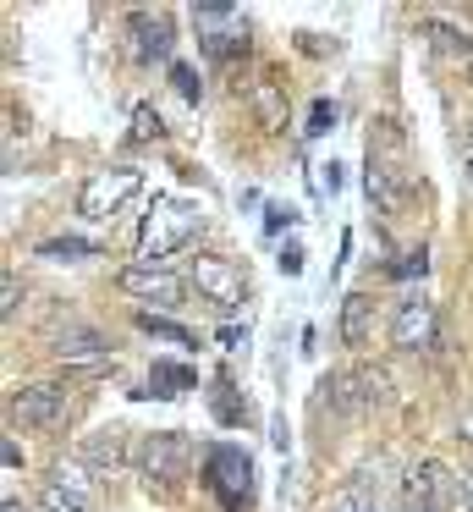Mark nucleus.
<instances>
[{"label": "nucleus", "instance_id": "1", "mask_svg": "<svg viewBox=\"0 0 473 512\" xmlns=\"http://www.w3.org/2000/svg\"><path fill=\"white\" fill-rule=\"evenodd\" d=\"M204 226V210L187 199H154L149 221H143V237H138V265H160L171 259L176 248H187Z\"/></svg>", "mask_w": 473, "mask_h": 512}, {"label": "nucleus", "instance_id": "2", "mask_svg": "<svg viewBox=\"0 0 473 512\" xmlns=\"http://www.w3.org/2000/svg\"><path fill=\"white\" fill-rule=\"evenodd\" d=\"M138 188H143L138 166L94 171V177L83 182V193H77V215H83V221H110V215H121L132 199H138Z\"/></svg>", "mask_w": 473, "mask_h": 512}, {"label": "nucleus", "instance_id": "3", "mask_svg": "<svg viewBox=\"0 0 473 512\" xmlns=\"http://www.w3.org/2000/svg\"><path fill=\"white\" fill-rule=\"evenodd\" d=\"M204 485L220 496L226 512H242L253 496V457L242 452V446H215L209 463H204Z\"/></svg>", "mask_w": 473, "mask_h": 512}, {"label": "nucleus", "instance_id": "4", "mask_svg": "<svg viewBox=\"0 0 473 512\" xmlns=\"http://www.w3.org/2000/svg\"><path fill=\"white\" fill-rule=\"evenodd\" d=\"M50 353H55V364H66L72 375H99V369L116 364V358H110V342H105V336H99L94 325H77V320L55 325Z\"/></svg>", "mask_w": 473, "mask_h": 512}, {"label": "nucleus", "instance_id": "5", "mask_svg": "<svg viewBox=\"0 0 473 512\" xmlns=\"http://www.w3.org/2000/svg\"><path fill=\"white\" fill-rule=\"evenodd\" d=\"M187 457H193L187 435H182V430H160V435H143V446L132 452V463H138V474L149 479V490H154V485L171 490L176 479H182Z\"/></svg>", "mask_w": 473, "mask_h": 512}, {"label": "nucleus", "instance_id": "6", "mask_svg": "<svg viewBox=\"0 0 473 512\" xmlns=\"http://www.w3.org/2000/svg\"><path fill=\"white\" fill-rule=\"evenodd\" d=\"M66 408H72V397L61 386H17L6 397V419L22 424V430H50V424L66 419Z\"/></svg>", "mask_w": 473, "mask_h": 512}, {"label": "nucleus", "instance_id": "7", "mask_svg": "<svg viewBox=\"0 0 473 512\" xmlns=\"http://www.w3.org/2000/svg\"><path fill=\"white\" fill-rule=\"evenodd\" d=\"M325 391H330V402H336L341 413H363V408H380V402H385L391 375H385V369L358 364V369H341V375H330Z\"/></svg>", "mask_w": 473, "mask_h": 512}, {"label": "nucleus", "instance_id": "8", "mask_svg": "<svg viewBox=\"0 0 473 512\" xmlns=\"http://www.w3.org/2000/svg\"><path fill=\"white\" fill-rule=\"evenodd\" d=\"M193 28H198L209 56H237V50H248V17L237 6H198Z\"/></svg>", "mask_w": 473, "mask_h": 512}, {"label": "nucleus", "instance_id": "9", "mask_svg": "<svg viewBox=\"0 0 473 512\" xmlns=\"http://www.w3.org/2000/svg\"><path fill=\"white\" fill-rule=\"evenodd\" d=\"M391 347L396 353H424V347H435V303L402 298V309L391 320Z\"/></svg>", "mask_w": 473, "mask_h": 512}, {"label": "nucleus", "instance_id": "10", "mask_svg": "<svg viewBox=\"0 0 473 512\" xmlns=\"http://www.w3.org/2000/svg\"><path fill=\"white\" fill-rule=\"evenodd\" d=\"M407 496L424 501L429 512H446L451 501L462 496V485L451 479L446 463H435V457H424V463H413V474H407Z\"/></svg>", "mask_w": 473, "mask_h": 512}, {"label": "nucleus", "instance_id": "11", "mask_svg": "<svg viewBox=\"0 0 473 512\" xmlns=\"http://www.w3.org/2000/svg\"><path fill=\"white\" fill-rule=\"evenodd\" d=\"M193 287L204 292L209 303H220V309H237L242 303V276L231 270V259H220V254L193 259Z\"/></svg>", "mask_w": 473, "mask_h": 512}, {"label": "nucleus", "instance_id": "12", "mask_svg": "<svg viewBox=\"0 0 473 512\" xmlns=\"http://www.w3.org/2000/svg\"><path fill=\"white\" fill-rule=\"evenodd\" d=\"M121 292H132V298H143V303H160V309L182 303V281L165 265H127L121 270Z\"/></svg>", "mask_w": 473, "mask_h": 512}, {"label": "nucleus", "instance_id": "13", "mask_svg": "<svg viewBox=\"0 0 473 512\" xmlns=\"http://www.w3.org/2000/svg\"><path fill=\"white\" fill-rule=\"evenodd\" d=\"M132 50H138V61H165L171 56V28H165V17H149V12H132Z\"/></svg>", "mask_w": 473, "mask_h": 512}, {"label": "nucleus", "instance_id": "14", "mask_svg": "<svg viewBox=\"0 0 473 512\" xmlns=\"http://www.w3.org/2000/svg\"><path fill=\"white\" fill-rule=\"evenodd\" d=\"M77 463H88V468H121V463H127V441H121V430L83 435V446H77Z\"/></svg>", "mask_w": 473, "mask_h": 512}, {"label": "nucleus", "instance_id": "15", "mask_svg": "<svg viewBox=\"0 0 473 512\" xmlns=\"http://www.w3.org/2000/svg\"><path fill=\"white\" fill-rule=\"evenodd\" d=\"M369 320H374V298L369 292H347V298H341V342L363 347L369 342Z\"/></svg>", "mask_w": 473, "mask_h": 512}, {"label": "nucleus", "instance_id": "16", "mask_svg": "<svg viewBox=\"0 0 473 512\" xmlns=\"http://www.w3.org/2000/svg\"><path fill=\"white\" fill-rule=\"evenodd\" d=\"M198 386V375L187 364H154L149 369V391L154 397H182V391H193Z\"/></svg>", "mask_w": 473, "mask_h": 512}, {"label": "nucleus", "instance_id": "17", "mask_svg": "<svg viewBox=\"0 0 473 512\" xmlns=\"http://www.w3.org/2000/svg\"><path fill=\"white\" fill-rule=\"evenodd\" d=\"M325 512H380V507H374V496H369V474H352L347 485L330 496Z\"/></svg>", "mask_w": 473, "mask_h": 512}, {"label": "nucleus", "instance_id": "18", "mask_svg": "<svg viewBox=\"0 0 473 512\" xmlns=\"http://www.w3.org/2000/svg\"><path fill=\"white\" fill-rule=\"evenodd\" d=\"M253 105H259V122H264V127H286V105H281V89H275V78L253 83Z\"/></svg>", "mask_w": 473, "mask_h": 512}, {"label": "nucleus", "instance_id": "19", "mask_svg": "<svg viewBox=\"0 0 473 512\" xmlns=\"http://www.w3.org/2000/svg\"><path fill=\"white\" fill-rule=\"evenodd\" d=\"M99 248L83 243V237H50V243H39V259H94Z\"/></svg>", "mask_w": 473, "mask_h": 512}, {"label": "nucleus", "instance_id": "20", "mask_svg": "<svg viewBox=\"0 0 473 512\" xmlns=\"http://www.w3.org/2000/svg\"><path fill=\"white\" fill-rule=\"evenodd\" d=\"M138 331H149V336H165V342H193V331L187 325H176V320H165V314H138Z\"/></svg>", "mask_w": 473, "mask_h": 512}, {"label": "nucleus", "instance_id": "21", "mask_svg": "<svg viewBox=\"0 0 473 512\" xmlns=\"http://www.w3.org/2000/svg\"><path fill=\"white\" fill-rule=\"evenodd\" d=\"M429 39H435V50H446V56H473V39L462 34V28H446V23H429Z\"/></svg>", "mask_w": 473, "mask_h": 512}, {"label": "nucleus", "instance_id": "22", "mask_svg": "<svg viewBox=\"0 0 473 512\" xmlns=\"http://www.w3.org/2000/svg\"><path fill=\"white\" fill-rule=\"evenodd\" d=\"M50 485H55V490H66L72 501H88V490H94V485H88V474H83V463H72V468L61 463V468H55Z\"/></svg>", "mask_w": 473, "mask_h": 512}, {"label": "nucleus", "instance_id": "23", "mask_svg": "<svg viewBox=\"0 0 473 512\" xmlns=\"http://www.w3.org/2000/svg\"><path fill=\"white\" fill-rule=\"evenodd\" d=\"M33 512H88V507H83V501H72L66 490L44 485V490H39V501H33Z\"/></svg>", "mask_w": 473, "mask_h": 512}, {"label": "nucleus", "instance_id": "24", "mask_svg": "<svg viewBox=\"0 0 473 512\" xmlns=\"http://www.w3.org/2000/svg\"><path fill=\"white\" fill-rule=\"evenodd\" d=\"M165 127H160V111H154V105H138V111H132V138H138V144H149V138H160Z\"/></svg>", "mask_w": 473, "mask_h": 512}, {"label": "nucleus", "instance_id": "25", "mask_svg": "<svg viewBox=\"0 0 473 512\" xmlns=\"http://www.w3.org/2000/svg\"><path fill=\"white\" fill-rule=\"evenodd\" d=\"M171 83H176L182 100H198V94H204V83H198V72L187 67V61H171Z\"/></svg>", "mask_w": 473, "mask_h": 512}, {"label": "nucleus", "instance_id": "26", "mask_svg": "<svg viewBox=\"0 0 473 512\" xmlns=\"http://www.w3.org/2000/svg\"><path fill=\"white\" fill-rule=\"evenodd\" d=\"M330 127H336V105L319 100V105H314V116H308V138H325Z\"/></svg>", "mask_w": 473, "mask_h": 512}, {"label": "nucleus", "instance_id": "27", "mask_svg": "<svg viewBox=\"0 0 473 512\" xmlns=\"http://www.w3.org/2000/svg\"><path fill=\"white\" fill-rule=\"evenodd\" d=\"M17 303H22V287H17V276H0V320H11V314H17Z\"/></svg>", "mask_w": 473, "mask_h": 512}, {"label": "nucleus", "instance_id": "28", "mask_svg": "<svg viewBox=\"0 0 473 512\" xmlns=\"http://www.w3.org/2000/svg\"><path fill=\"white\" fill-rule=\"evenodd\" d=\"M341 188V166H314V193H336Z\"/></svg>", "mask_w": 473, "mask_h": 512}, {"label": "nucleus", "instance_id": "29", "mask_svg": "<svg viewBox=\"0 0 473 512\" xmlns=\"http://www.w3.org/2000/svg\"><path fill=\"white\" fill-rule=\"evenodd\" d=\"M264 215H270V221H264V226H270V232H281V226H292V221H297V215H292V210H281V204H270V210H264Z\"/></svg>", "mask_w": 473, "mask_h": 512}, {"label": "nucleus", "instance_id": "30", "mask_svg": "<svg viewBox=\"0 0 473 512\" xmlns=\"http://www.w3.org/2000/svg\"><path fill=\"white\" fill-rule=\"evenodd\" d=\"M457 441H468V446H473V408H462V419H457Z\"/></svg>", "mask_w": 473, "mask_h": 512}, {"label": "nucleus", "instance_id": "31", "mask_svg": "<svg viewBox=\"0 0 473 512\" xmlns=\"http://www.w3.org/2000/svg\"><path fill=\"white\" fill-rule=\"evenodd\" d=\"M396 276H424V254H407V265H396Z\"/></svg>", "mask_w": 473, "mask_h": 512}, {"label": "nucleus", "instance_id": "32", "mask_svg": "<svg viewBox=\"0 0 473 512\" xmlns=\"http://www.w3.org/2000/svg\"><path fill=\"white\" fill-rule=\"evenodd\" d=\"M281 270H286V276H297V270H303V254H297V248H286V254H281Z\"/></svg>", "mask_w": 473, "mask_h": 512}, {"label": "nucleus", "instance_id": "33", "mask_svg": "<svg viewBox=\"0 0 473 512\" xmlns=\"http://www.w3.org/2000/svg\"><path fill=\"white\" fill-rule=\"evenodd\" d=\"M396 512H429V507H424V501H413V496H402V507H396Z\"/></svg>", "mask_w": 473, "mask_h": 512}, {"label": "nucleus", "instance_id": "34", "mask_svg": "<svg viewBox=\"0 0 473 512\" xmlns=\"http://www.w3.org/2000/svg\"><path fill=\"white\" fill-rule=\"evenodd\" d=\"M462 496H468V507H473V468L462 474Z\"/></svg>", "mask_w": 473, "mask_h": 512}, {"label": "nucleus", "instance_id": "35", "mask_svg": "<svg viewBox=\"0 0 473 512\" xmlns=\"http://www.w3.org/2000/svg\"><path fill=\"white\" fill-rule=\"evenodd\" d=\"M0 512H22V501H17V496H6V507H0Z\"/></svg>", "mask_w": 473, "mask_h": 512}, {"label": "nucleus", "instance_id": "36", "mask_svg": "<svg viewBox=\"0 0 473 512\" xmlns=\"http://www.w3.org/2000/svg\"><path fill=\"white\" fill-rule=\"evenodd\" d=\"M468 160H473V133H468Z\"/></svg>", "mask_w": 473, "mask_h": 512}]
</instances>
